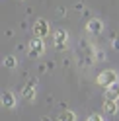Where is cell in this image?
<instances>
[{"mask_svg":"<svg viewBox=\"0 0 119 121\" xmlns=\"http://www.w3.org/2000/svg\"><path fill=\"white\" fill-rule=\"evenodd\" d=\"M96 82H98V84L100 86H111V84H115V82H117V72L115 70H102L100 74H98V78H96Z\"/></svg>","mask_w":119,"mask_h":121,"instance_id":"6da1fadb","label":"cell"},{"mask_svg":"<svg viewBox=\"0 0 119 121\" xmlns=\"http://www.w3.org/2000/svg\"><path fill=\"white\" fill-rule=\"evenodd\" d=\"M27 47H29L27 55L31 57V59H37L39 55H43V51H45V43H43V37H35V39H31Z\"/></svg>","mask_w":119,"mask_h":121,"instance_id":"7a4b0ae2","label":"cell"},{"mask_svg":"<svg viewBox=\"0 0 119 121\" xmlns=\"http://www.w3.org/2000/svg\"><path fill=\"white\" fill-rule=\"evenodd\" d=\"M51 33V24L45 20V18H39V20H35V24H33V35L35 37H47Z\"/></svg>","mask_w":119,"mask_h":121,"instance_id":"3957f363","label":"cell"},{"mask_svg":"<svg viewBox=\"0 0 119 121\" xmlns=\"http://www.w3.org/2000/svg\"><path fill=\"white\" fill-rule=\"evenodd\" d=\"M53 39H55V49L57 51H64L66 43H68V33H66L64 29H57L53 33Z\"/></svg>","mask_w":119,"mask_h":121,"instance_id":"277c9868","label":"cell"},{"mask_svg":"<svg viewBox=\"0 0 119 121\" xmlns=\"http://www.w3.org/2000/svg\"><path fill=\"white\" fill-rule=\"evenodd\" d=\"M86 29H88V33L98 35V33H102V29H103V22H102L100 18H92V20H88Z\"/></svg>","mask_w":119,"mask_h":121,"instance_id":"5b68a950","label":"cell"},{"mask_svg":"<svg viewBox=\"0 0 119 121\" xmlns=\"http://www.w3.org/2000/svg\"><path fill=\"white\" fill-rule=\"evenodd\" d=\"M21 98H24L26 102H33L35 100V80L27 82V84L24 86V90H21Z\"/></svg>","mask_w":119,"mask_h":121,"instance_id":"8992f818","label":"cell"},{"mask_svg":"<svg viewBox=\"0 0 119 121\" xmlns=\"http://www.w3.org/2000/svg\"><path fill=\"white\" fill-rule=\"evenodd\" d=\"M106 100H119V82L106 88Z\"/></svg>","mask_w":119,"mask_h":121,"instance_id":"52a82bcc","label":"cell"},{"mask_svg":"<svg viewBox=\"0 0 119 121\" xmlns=\"http://www.w3.org/2000/svg\"><path fill=\"white\" fill-rule=\"evenodd\" d=\"M2 105L4 108H14V105H16V96L12 92H8V90L2 92Z\"/></svg>","mask_w":119,"mask_h":121,"instance_id":"ba28073f","label":"cell"},{"mask_svg":"<svg viewBox=\"0 0 119 121\" xmlns=\"http://www.w3.org/2000/svg\"><path fill=\"white\" fill-rule=\"evenodd\" d=\"M117 100H106L103 102V111L107 113V115H115L117 113Z\"/></svg>","mask_w":119,"mask_h":121,"instance_id":"9c48e42d","label":"cell"},{"mask_svg":"<svg viewBox=\"0 0 119 121\" xmlns=\"http://www.w3.org/2000/svg\"><path fill=\"white\" fill-rule=\"evenodd\" d=\"M59 121H76V115L70 109H64V111L59 113Z\"/></svg>","mask_w":119,"mask_h":121,"instance_id":"30bf717a","label":"cell"},{"mask_svg":"<svg viewBox=\"0 0 119 121\" xmlns=\"http://www.w3.org/2000/svg\"><path fill=\"white\" fill-rule=\"evenodd\" d=\"M2 65L6 66V69H16V65H18V60H16V57H12V55H8L4 60H2Z\"/></svg>","mask_w":119,"mask_h":121,"instance_id":"8fae6325","label":"cell"},{"mask_svg":"<svg viewBox=\"0 0 119 121\" xmlns=\"http://www.w3.org/2000/svg\"><path fill=\"white\" fill-rule=\"evenodd\" d=\"M94 57H96V60H106V53L103 51H94Z\"/></svg>","mask_w":119,"mask_h":121,"instance_id":"7c38bea8","label":"cell"},{"mask_svg":"<svg viewBox=\"0 0 119 121\" xmlns=\"http://www.w3.org/2000/svg\"><path fill=\"white\" fill-rule=\"evenodd\" d=\"M88 121H103V119H102V117L98 115V113H92V115L88 117Z\"/></svg>","mask_w":119,"mask_h":121,"instance_id":"4fadbf2b","label":"cell"},{"mask_svg":"<svg viewBox=\"0 0 119 121\" xmlns=\"http://www.w3.org/2000/svg\"><path fill=\"white\" fill-rule=\"evenodd\" d=\"M111 45H113L115 51H119V37H113V43H111Z\"/></svg>","mask_w":119,"mask_h":121,"instance_id":"5bb4252c","label":"cell"},{"mask_svg":"<svg viewBox=\"0 0 119 121\" xmlns=\"http://www.w3.org/2000/svg\"><path fill=\"white\" fill-rule=\"evenodd\" d=\"M41 121H49V119H47V117H43V119H41Z\"/></svg>","mask_w":119,"mask_h":121,"instance_id":"9a60e30c","label":"cell"}]
</instances>
